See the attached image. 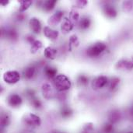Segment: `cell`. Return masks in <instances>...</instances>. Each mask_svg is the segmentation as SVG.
Instances as JSON below:
<instances>
[{
	"label": "cell",
	"mask_w": 133,
	"mask_h": 133,
	"mask_svg": "<svg viewBox=\"0 0 133 133\" xmlns=\"http://www.w3.org/2000/svg\"><path fill=\"white\" fill-rule=\"evenodd\" d=\"M24 123L27 126H39L41 123L40 117L34 114H29L24 118Z\"/></svg>",
	"instance_id": "cell-6"
},
{
	"label": "cell",
	"mask_w": 133,
	"mask_h": 133,
	"mask_svg": "<svg viewBox=\"0 0 133 133\" xmlns=\"http://www.w3.org/2000/svg\"><path fill=\"white\" fill-rule=\"evenodd\" d=\"M57 53H58V51L52 48V47H47L45 49H44V55L45 58H48V59H51V60H53L56 58V55H57Z\"/></svg>",
	"instance_id": "cell-11"
},
{
	"label": "cell",
	"mask_w": 133,
	"mask_h": 133,
	"mask_svg": "<svg viewBox=\"0 0 133 133\" xmlns=\"http://www.w3.org/2000/svg\"><path fill=\"white\" fill-rule=\"evenodd\" d=\"M20 79V74L17 71H7L3 74V80L8 84H15Z\"/></svg>",
	"instance_id": "cell-3"
},
{
	"label": "cell",
	"mask_w": 133,
	"mask_h": 133,
	"mask_svg": "<svg viewBox=\"0 0 133 133\" xmlns=\"http://www.w3.org/2000/svg\"><path fill=\"white\" fill-rule=\"evenodd\" d=\"M113 130V126L111 124H108L104 128V132L105 133H111Z\"/></svg>",
	"instance_id": "cell-28"
},
{
	"label": "cell",
	"mask_w": 133,
	"mask_h": 133,
	"mask_svg": "<svg viewBox=\"0 0 133 133\" xmlns=\"http://www.w3.org/2000/svg\"><path fill=\"white\" fill-rule=\"evenodd\" d=\"M87 4V2L86 0H78L76 2V5L77 6H79V8H83V6H85Z\"/></svg>",
	"instance_id": "cell-29"
},
{
	"label": "cell",
	"mask_w": 133,
	"mask_h": 133,
	"mask_svg": "<svg viewBox=\"0 0 133 133\" xmlns=\"http://www.w3.org/2000/svg\"><path fill=\"white\" fill-rule=\"evenodd\" d=\"M130 112H131V115H133V105H132V108H131Z\"/></svg>",
	"instance_id": "cell-33"
},
{
	"label": "cell",
	"mask_w": 133,
	"mask_h": 133,
	"mask_svg": "<svg viewBox=\"0 0 133 133\" xmlns=\"http://www.w3.org/2000/svg\"><path fill=\"white\" fill-rule=\"evenodd\" d=\"M41 90H42V94H43L44 98H46V99L51 98V97L53 95V91H52V88L50 84H48V83L43 84Z\"/></svg>",
	"instance_id": "cell-14"
},
{
	"label": "cell",
	"mask_w": 133,
	"mask_h": 133,
	"mask_svg": "<svg viewBox=\"0 0 133 133\" xmlns=\"http://www.w3.org/2000/svg\"><path fill=\"white\" fill-rule=\"evenodd\" d=\"M57 3V1L56 0H48V1H45L44 3H43V9L44 10L48 12V11H51L54 9V7L55 6Z\"/></svg>",
	"instance_id": "cell-17"
},
{
	"label": "cell",
	"mask_w": 133,
	"mask_h": 133,
	"mask_svg": "<svg viewBox=\"0 0 133 133\" xmlns=\"http://www.w3.org/2000/svg\"><path fill=\"white\" fill-rule=\"evenodd\" d=\"M120 118V112L118 111H114L111 113L110 116H109V119L111 122L115 123L116 122H118Z\"/></svg>",
	"instance_id": "cell-21"
},
{
	"label": "cell",
	"mask_w": 133,
	"mask_h": 133,
	"mask_svg": "<svg viewBox=\"0 0 133 133\" xmlns=\"http://www.w3.org/2000/svg\"><path fill=\"white\" fill-rule=\"evenodd\" d=\"M9 122H10L9 117L7 115H2V117H1V125H2V127L8 126Z\"/></svg>",
	"instance_id": "cell-22"
},
{
	"label": "cell",
	"mask_w": 133,
	"mask_h": 133,
	"mask_svg": "<svg viewBox=\"0 0 133 133\" xmlns=\"http://www.w3.org/2000/svg\"><path fill=\"white\" fill-rule=\"evenodd\" d=\"M45 76L48 77V79H55L57 76V69H55V67L48 65L44 68V71Z\"/></svg>",
	"instance_id": "cell-13"
},
{
	"label": "cell",
	"mask_w": 133,
	"mask_h": 133,
	"mask_svg": "<svg viewBox=\"0 0 133 133\" xmlns=\"http://www.w3.org/2000/svg\"><path fill=\"white\" fill-rule=\"evenodd\" d=\"M104 12L109 18H115L117 16L116 9L113 6L109 5H107L104 7Z\"/></svg>",
	"instance_id": "cell-15"
},
{
	"label": "cell",
	"mask_w": 133,
	"mask_h": 133,
	"mask_svg": "<svg viewBox=\"0 0 133 133\" xmlns=\"http://www.w3.org/2000/svg\"><path fill=\"white\" fill-rule=\"evenodd\" d=\"M69 17H70L71 20L77 21L79 19V15L76 10H72L69 13Z\"/></svg>",
	"instance_id": "cell-24"
},
{
	"label": "cell",
	"mask_w": 133,
	"mask_h": 133,
	"mask_svg": "<svg viewBox=\"0 0 133 133\" xmlns=\"http://www.w3.org/2000/svg\"><path fill=\"white\" fill-rule=\"evenodd\" d=\"M42 48V43L41 41H38V40H35L32 44H31V48H30V51L32 53H35L37 52L38 50H40Z\"/></svg>",
	"instance_id": "cell-20"
},
{
	"label": "cell",
	"mask_w": 133,
	"mask_h": 133,
	"mask_svg": "<svg viewBox=\"0 0 133 133\" xmlns=\"http://www.w3.org/2000/svg\"><path fill=\"white\" fill-rule=\"evenodd\" d=\"M108 83V79L104 76H99L96 77L92 82V87L94 90H100L104 87Z\"/></svg>",
	"instance_id": "cell-4"
},
{
	"label": "cell",
	"mask_w": 133,
	"mask_h": 133,
	"mask_svg": "<svg viewBox=\"0 0 133 133\" xmlns=\"http://www.w3.org/2000/svg\"><path fill=\"white\" fill-rule=\"evenodd\" d=\"M64 16V12L62 11H57L53 15H51L48 20V23L51 26H57L62 20Z\"/></svg>",
	"instance_id": "cell-5"
},
{
	"label": "cell",
	"mask_w": 133,
	"mask_h": 133,
	"mask_svg": "<svg viewBox=\"0 0 133 133\" xmlns=\"http://www.w3.org/2000/svg\"><path fill=\"white\" fill-rule=\"evenodd\" d=\"M31 103H32L33 106H34V108H40V107L41 106V103L40 101L37 100V99H32Z\"/></svg>",
	"instance_id": "cell-30"
},
{
	"label": "cell",
	"mask_w": 133,
	"mask_h": 133,
	"mask_svg": "<svg viewBox=\"0 0 133 133\" xmlns=\"http://www.w3.org/2000/svg\"><path fill=\"white\" fill-rule=\"evenodd\" d=\"M78 82L81 85H86L88 82V78L85 76H80L78 79Z\"/></svg>",
	"instance_id": "cell-25"
},
{
	"label": "cell",
	"mask_w": 133,
	"mask_h": 133,
	"mask_svg": "<svg viewBox=\"0 0 133 133\" xmlns=\"http://www.w3.org/2000/svg\"><path fill=\"white\" fill-rule=\"evenodd\" d=\"M44 34L47 38L54 41V40H56L58 38L59 34H58V32L57 30H53L49 26H46L44 28Z\"/></svg>",
	"instance_id": "cell-9"
},
{
	"label": "cell",
	"mask_w": 133,
	"mask_h": 133,
	"mask_svg": "<svg viewBox=\"0 0 133 133\" xmlns=\"http://www.w3.org/2000/svg\"><path fill=\"white\" fill-rule=\"evenodd\" d=\"M53 81L55 89L59 92H64L69 90L72 86V83L70 79L65 75H62V74L57 75L56 77L53 79Z\"/></svg>",
	"instance_id": "cell-1"
},
{
	"label": "cell",
	"mask_w": 133,
	"mask_h": 133,
	"mask_svg": "<svg viewBox=\"0 0 133 133\" xmlns=\"http://www.w3.org/2000/svg\"><path fill=\"white\" fill-rule=\"evenodd\" d=\"M71 110L69 108H64L62 111V115L64 117V118H68L71 115Z\"/></svg>",
	"instance_id": "cell-27"
},
{
	"label": "cell",
	"mask_w": 133,
	"mask_h": 133,
	"mask_svg": "<svg viewBox=\"0 0 133 133\" xmlns=\"http://www.w3.org/2000/svg\"><path fill=\"white\" fill-rule=\"evenodd\" d=\"M35 72H36V69L34 66H29L27 67L24 72H23V76H24V78L26 79H32L34 75H35Z\"/></svg>",
	"instance_id": "cell-16"
},
{
	"label": "cell",
	"mask_w": 133,
	"mask_h": 133,
	"mask_svg": "<svg viewBox=\"0 0 133 133\" xmlns=\"http://www.w3.org/2000/svg\"><path fill=\"white\" fill-rule=\"evenodd\" d=\"M106 48H107L106 44H104V42L99 41V42L94 44L92 46L87 48V55L90 58H96L99 56L102 52H104Z\"/></svg>",
	"instance_id": "cell-2"
},
{
	"label": "cell",
	"mask_w": 133,
	"mask_h": 133,
	"mask_svg": "<svg viewBox=\"0 0 133 133\" xmlns=\"http://www.w3.org/2000/svg\"><path fill=\"white\" fill-rule=\"evenodd\" d=\"M22 98L19 95L13 94H10L8 97H7V103L8 104L12 107V108H18L22 104Z\"/></svg>",
	"instance_id": "cell-7"
},
{
	"label": "cell",
	"mask_w": 133,
	"mask_h": 133,
	"mask_svg": "<svg viewBox=\"0 0 133 133\" xmlns=\"http://www.w3.org/2000/svg\"><path fill=\"white\" fill-rule=\"evenodd\" d=\"M119 83H120V79H119L118 78H116V77L113 78V79H111V81L110 82V89H111V90H115V89L118 86Z\"/></svg>",
	"instance_id": "cell-23"
},
{
	"label": "cell",
	"mask_w": 133,
	"mask_h": 133,
	"mask_svg": "<svg viewBox=\"0 0 133 133\" xmlns=\"http://www.w3.org/2000/svg\"><path fill=\"white\" fill-rule=\"evenodd\" d=\"M128 133H133L132 132H128Z\"/></svg>",
	"instance_id": "cell-35"
},
{
	"label": "cell",
	"mask_w": 133,
	"mask_h": 133,
	"mask_svg": "<svg viewBox=\"0 0 133 133\" xmlns=\"http://www.w3.org/2000/svg\"><path fill=\"white\" fill-rule=\"evenodd\" d=\"M90 24H91V20L88 17H83L79 20V28L80 29H83V30L88 29L90 27Z\"/></svg>",
	"instance_id": "cell-18"
},
{
	"label": "cell",
	"mask_w": 133,
	"mask_h": 133,
	"mask_svg": "<svg viewBox=\"0 0 133 133\" xmlns=\"http://www.w3.org/2000/svg\"><path fill=\"white\" fill-rule=\"evenodd\" d=\"M29 26L31 29V30L35 33H40L41 30V21L39 20V19L36 18V17H32L30 21H29Z\"/></svg>",
	"instance_id": "cell-8"
},
{
	"label": "cell",
	"mask_w": 133,
	"mask_h": 133,
	"mask_svg": "<svg viewBox=\"0 0 133 133\" xmlns=\"http://www.w3.org/2000/svg\"><path fill=\"white\" fill-rule=\"evenodd\" d=\"M117 68L119 69H131L133 68V58L132 59H126V60H121L117 64Z\"/></svg>",
	"instance_id": "cell-12"
},
{
	"label": "cell",
	"mask_w": 133,
	"mask_h": 133,
	"mask_svg": "<svg viewBox=\"0 0 133 133\" xmlns=\"http://www.w3.org/2000/svg\"><path fill=\"white\" fill-rule=\"evenodd\" d=\"M9 2L8 0H1V2H0V3H1L2 5H7Z\"/></svg>",
	"instance_id": "cell-32"
},
{
	"label": "cell",
	"mask_w": 133,
	"mask_h": 133,
	"mask_svg": "<svg viewBox=\"0 0 133 133\" xmlns=\"http://www.w3.org/2000/svg\"><path fill=\"white\" fill-rule=\"evenodd\" d=\"M51 133H64V132H58V131H57V132H52Z\"/></svg>",
	"instance_id": "cell-34"
},
{
	"label": "cell",
	"mask_w": 133,
	"mask_h": 133,
	"mask_svg": "<svg viewBox=\"0 0 133 133\" xmlns=\"http://www.w3.org/2000/svg\"><path fill=\"white\" fill-rule=\"evenodd\" d=\"M93 131V126L92 125H87L83 131V133H91Z\"/></svg>",
	"instance_id": "cell-31"
},
{
	"label": "cell",
	"mask_w": 133,
	"mask_h": 133,
	"mask_svg": "<svg viewBox=\"0 0 133 133\" xmlns=\"http://www.w3.org/2000/svg\"><path fill=\"white\" fill-rule=\"evenodd\" d=\"M19 12H24L32 5V1H30V0H20V1H19Z\"/></svg>",
	"instance_id": "cell-19"
},
{
	"label": "cell",
	"mask_w": 133,
	"mask_h": 133,
	"mask_svg": "<svg viewBox=\"0 0 133 133\" xmlns=\"http://www.w3.org/2000/svg\"><path fill=\"white\" fill-rule=\"evenodd\" d=\"M73 29V23L72 22V20L68 18H65L62 20V26H61V30L63 33H69Z\"/></svg>",
	"instance_id": "cell-10"
},
{
	"label": "cell",
	"mask_w": 133,
	"mask_h": 133,
	"mask_svg": "<svg viewBox=\"0 0 133 133\" xmlns=\"http://www.w3.org/2000/svg\"><path fill=\"white\" fill-rule=\"evenodd\" d=\"M69 44L71 45H78L79 44V41H78V38L76 35H72L70 37V40H69Z\"/></svg>",
	"instance_id": "cell-26"
}]
</instances>
